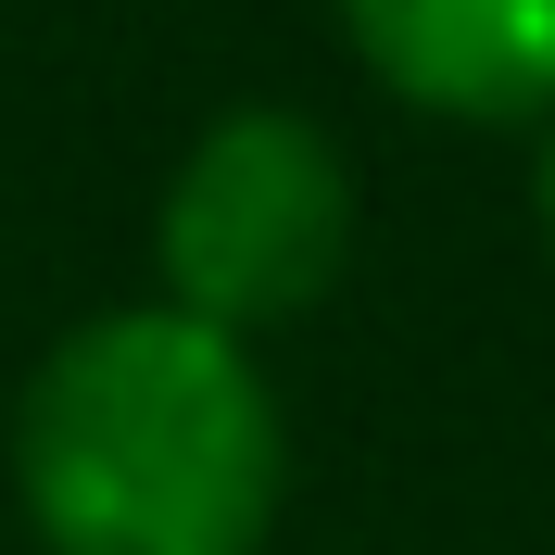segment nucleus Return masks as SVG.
Returning <instances> with one entry per match:
<instances>
[{"instance_id": "f257e3e1", "label": "nucleus", "mask_w": 555, "mask_h": 555, "mask_svg": "<svg viewBox=\"0 0 555 555\" xmlns=\"http://www.w3.org/2000/svg\"><path fill=\"white\" fill-rule=\"evenodd\" d=\"M13 505L38 555H266L291 404L266 353L177 304H102L13 391Z\"/></svg>"}, {"instance_id": "7ed1b4c3", "label": "nucleus", "mask_w": 555, "mask_h": 555, "mask_svg": "<svg viewBox=\"0 0 555 555\" xmlns=\"http://www.w3.org/2000/svg\"><path fill=\"white\" fill-rule=\"evenodd\" d=\"M353 64L442 127H555V0H328Z\"/></svg>"}, {"instance_id": "f03ea898", "label": "nucleus", "mask_w": 555, "mask_h": 555, "mask_svg": "<svg viewBox=\"0 0 555 555\" xmlns=\"http://www.w3.org/2000/svg\"><path fill=\"white\" fill-rule=\"evenodd\" d=\"M353 228L366 203H353L341 139L291 102H228L152 203V304L203 315L228 341H266L341 291Z\"/></svg>"}, {"instance_id": "20e7f679", "label": "nucleus", "mask_w": 555, "mask_h": 555, "mask_svg": "<svg viewBox=\"0 0 555 555\" xmlns=\"http://www.w3.org/2000/svg\"><path fill=\"white\" fill-rule=\"evenodd\" d=\"M530 228H543V253H555V127H543V152H530Z\"/></svg>"}]
</instances>
